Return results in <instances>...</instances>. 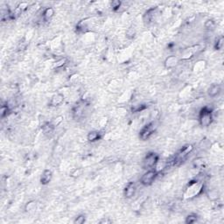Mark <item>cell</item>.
<instances>
[{
  "instance_id": "obj_11",
  "label": "cell",
  "mask_w": 224,
  "mask_h": 224,
  "mask_svg": "<svg viewBox=\"0 0 224 224\" xmlns=\"http://www.w3.org/2000/svg\"><path fill=\"white\" fill-rule=\"evenodd\" d=\"M54 14H55V12H54V9L53 7H47L44 10V12L42 13L43 20L46 21V22H49L53 18Z\"/></svg>"
},
{
  "instance_id": "obj_14",
  "label": "cell",
  "mask_w": 224,
  "mask_h": 224,
  "mask_svg": "<svg viewBox=\"0 0 224 224\" xmlns=\"http://www.w3.org/2000/svg\"><path fill=\"white\" fill-rule=\"evenodd\" d=\"M37 208V202L35 201H30L25 205V211L27 213L34 212Z\"/></svg>"
},
{
  "instance_id": "obj_10",
  "label": "cell",
  "mask_w": 224,
  "mask_h": 224,
  "mask_svg": "<svg viewBox=\"0 0 224 224\" xmlns=\"http://www.w3.org/2000/svg\"><path fill=\"white\" fill-rule=\"evenodd\" d=\"M220 93H221V86L217 83H214L207 89V95L212 98L217 96Z\"/></svg>"
},
{
  "instance_id": "obj_23",
  "label": "cell",
  "mask_w": 224,
  "mask_h": 224,
  "mask_svg": "<svg viewBox=\"0 0 224 224\" xmlns=\"http://www.w3.org/2000/svg\"><path fill=\"white\" fill-rule=\"evenodd\" d=\"M205 61H203V60H200V61H198L195 66V68H194V70L195 71H198V72H201L204 69V68H205Z\"/></svg>"
},
{
  "instance_id": "obj_27",
  "label": "cell",
  "mask_w": 224,
  "mask_h": 224,
  "mask_svg": "<svg viewBox=\"0 0 224 224\" xmlns=\"http://www.w3.org/2000/svg\"><path fill=\"white\" fill-rule=\"evenodd\" d=\"M28 6H29L28 3H26V2H22V3H20L17 7H18L21 12H23V11L26 10V9L28 8Z\"/></svg>"
},
{
  "instance_id": "obj_12",
  "label": "cell",
  "mask_w": 224,
  "mask_h": 224,
  "mask_svg": "<svg viewBox=\"0 0 224 224\" xmlns=\"http://www.w3.org/2000/svg\"><path fill=\"white\" fill-rule=\"evenodd\" d=\"M101 138H102V134L98 130H91L87 135V140L89 142H91V143L98 141Z\"/></svg>"
},
{
  "instance_id": "obj_18",
  "label": "cell",
  "mask_w": 224,
  "mask_h": 224,
  "mask_svg": "<svg viewBox=\"0 0 224 224\" xmlns=\"http://www.w3.org/2000/svg\"><path fill=\"white\" fill-rule=\"evenodd\" d=\"M207 197L209 198V200L213 201H216V200L219 198L218 192H217V190H215V189L209 190V191L207 193Z\"/></svg>"
},
{
  "instance_id": "obj_9",
  "label": "cell",
  "mask_w": 224,
  "mask_h": 224,
  "mask_svg": "<svg viewBox=\"0 0 224 224\" xmlns=\"http://www.w3.org/2000/svg\"><path fill=\"white\" fill-rule=\"evenodd\" d=\"M53 179V172L49 169H45L41 176V183L42 185H47Z\"/></svg>"
},
{
  "instance_id": "obj_13",
  "label": "cell",
  "mask_w": 224,
  "mask_h": 224,
  "mask_svg": "<svg viewBox=\"0 0 224 224\" xmlns=\"http://www.w3.org/2000/svg\"><path fill=\"white\" fill-rule=\"evenodd\" d=\"M193 165L195 169H203L206 166V161L203 158H196L193 161Z\"/></svg>"
},
{
  "instance_id": "obj_15",
  "label": "cell",
  "mask_w": 224,
  "mask_h": 224,
  "mask_svg": "<svg viewBox=\"0 0 224 224\" xmlns=\"http://www.w3.org/2000/svg\"><path fill=\"white\" fill-rule=\"evenodd\" d=\"M67 63H68V58L63 57V58H60V59L57 60L54 62L53 67H54V68H63Z\"/></svg>"
},
{
  "instance_id": "obj_5",
  "label": "cell",
  "mask_w": 224,
  "mask_h": 224,
  "mask_svg": "<svg viewBox=\"0 0 224 224\" xmlns=\"http://www.w3.org/2000/svg\"><path fill=\"white\" fill-rule=\"evenodd\" d=\"M156 128H157V126H156V124L154 122L149 123L146 125H145L139 132V138L143 141H145V140L149 139L151 137V136L154 133Z\"/></svg>"
},
{
  "instance_id": "obj_21",
  "label": "cell",
  "mask_w": 224,
  "mask_h": 224,
  "mask_svg": "<svg viewBox=\"0 0 224 224\" xmlns=\"http://www.w3.org/2000/svg\"><path fill=\"white\" fill-rule=\"evenodd\" d=\"M122 6V2L119 1V0H113L111 3H110V7L112 8L113 11H118L119 10V8Z\"/></svg>"
},
{
  "instance_id": "obj_20",
  "label": "cell",
  "mask_w": 224,
  "mask_h": 224,
  "mask_svg": "<svg viewBox=\"0 0 224 224\" xmlns=\"http://www.w3.org/2000/svg\"><path fill=\"white\" fill-rule=\"evenodd\" d=\"M223 45H224V38L222 36H221L219 39H217V41L215 42V44H214V48H215L216 50H222V47H223Z\"/></svg>"
},
{
  "instance_id": "obj_16",
  "label": "cell",
  "mask_w": 224,
  "mask_h": 224,
  "mask_svg": "<svg viewBox=\"0 0 224 224\" xmlns=\"http://www.w3.org/2000/svg\"><path fill=\"white\" fill-rule=\"evenodd\" d=\"M197 222H198V215L196 214H190L186 217L185 220V222L187 224H193Z\"/></svg>"
},
{
  "instance_id": "obj_24",
  "label": "cell",
  "mask_w": 224,
  "mask_h": 224,
  "mask_svg": "<svg viewBox=\"0 0 224 224\" xmlns=\"http://www.w3.org/2000/svg\"><path fill=\"white\" fill-rule=\"evenodd\" d=\"M85 222H86V216L84 214H80L74 220L75 224H83Z\"/></svg>"
},
{
  "instance_id": "obj_6",
  "label": "cell",
  "mask_w": 224,
  "mask_h": 224,
  "mask_svg": "<svg viewBox=\"0 0 224 224\" xmlns=\"http://www.w3.org/2000/svg\"><path fill=\"white\" fill-rule=\"evenodd\" d=\"M136 192H137V187H136V184L134 182H129L124 187V197L126 199H131L134 197V195H136Z\"/></svg>"
},
{
  "instance_id": "obj_3",
  "label": "cell",
  "mask_w": 224,
  "mask_h": 224,
  "mask_svg": "<svg viewBox=\"0 0 224 224\" xmlns=\"http://www.w3.org/2000/svg\"><path fill=\"white\" fill-rule=\"evenodd\" d=\"M159 160V156L155 153H149L143 159V168L151 170L156 166L158 161Z\"/></svg>"
},
{
  "instance_id": "obj_26",
  "label": "cell",
  "mask_w": 224,
  "mask_h": 224,
  "mask_svg": "<svg viewBox=\"0 0 224 224\" xmlns=\"http://www.w3.org/2000/svg\"><path fill=\"white\" fill-rule=\"evenodd\" d=\"M83 170L82 169V168H77V169H75V171L71 173V176L74 178L79 177L80 175H82V174H83Z\"/></svg>"
},
{
  "instance_id": "obj_25",
  "label": "cell",
  "mask_w": 224,
  "mask_h": 224,
  "mask_svg": "<svg viewBox=\"0 0 224 224\" xmlns=\"http://www.w3.org/2000/svg\"><path fill=\"white\" fill-rule=\"evenodd\" d=\"M125 34H126V37L128 39H133L136 35V30L133 27H130V28L127 29Z\"/></svg>"
},
{
  "instance_id": "obj_7",
  "label": "cell",
  "mask_w": 224,
  "mask_h": 224,
  "mask_svg": "<svg viewBox=\"0 0 224 224\" xmlns=\"http://www.w3.org/2000/svg\"><path fill=\"white\" fill-rule=\"evenodd\" d=\"M179 61H180V60L176 55H171V56H168L165 60L164 66H165V68H168V69L174 68L179 64Z\"/></svg>"
},
{
  "instance_id": "obj_28",
  "label": "cell",
  "mask_w": 224,
  "mask_h": 224,
  "mask_svg": "<svg viewBox=\"0 0 224 224\" xmlns=\"http://www.w3.org/2000/svg\"><path fill=\"white\" fill-rule=\"evenodd\" d=\"M112 221L109 217H106V218H102L99 221V223L100 224H110L111 223Z\"/></svg>"
},
{
  "instance_id": "obj_17",
  "label": "cell",
  "mask_w": 224,
  "mask_h": 224,
  "mask_svg": "<svg viewBox=\"0 0 224 224\" xmlns=\"http://www.w3.org/2000/svg\"><path fill=\"white\" fill-rule=\"evenodd\" d=\"M10 112V108H9V105L8 104H3L1 106V109H0V117L2 119L6 118L8 116Z\"/></svg>"
},
{
  "instance_id": "obj_22",
  "label": "cell",
  "mask_w": 224,
  "mask_h": 224,
  "mask_svg": "<svg viewBox=\"0 0 224 224\" xmlns=\"http://www.w3.org/2000/svg\"><path fill=\"white\" fill-rule=\"evenodd\" d=\"M62 121H63V117L62 116H58L55 118H53L50 123H51V124L53 125V127H56V126H58V125L61 124Z\"/></svg>"
},
{
  "instance_id": "obj_2",
  "label": "cell",
  "mask_w": 224,
  "mask_h": 224,
  "mask_svg": "<svg viewBox=\"0 0 224 224\" xmlns=\"http://www.w3.org/2000/svg\"><path fill=\"white\" fill-rule=\"evenodd\" d=\"M193 150H194L193 145H184V146L178 152V153L176 154V156L174 157L176 165L181 164L183 161L187 158V156H188L189 154L193 152Z\"/></svg>"
},
{
  "instance_id": "obj_1",
  "label": "cell",
  "mask_w": 224,
  "mask_h": 224,
  "mask_svg": "<svg viewBox=\"0 0 224 224\" xmlns=\"http://www.w3.org/2000/svg\"><path fill=\"white\" fill-rule=\"evenodd\" d=\"M214 121L213 110L208 107H204L199 113V123L202 127H208Z\"/></svg>"
},
{
  "instance_id": "obj_8",
  "label": "cell",
  "mask_w": 224,
  "mask_h": 224,
  "mask_svg": "<svg viewBox=\"0 0 224 224\" xmlns=\"http://www.w3.org/2000/svg\"><path fill=\"white\" fill-rule=\"evenodd\" d=\"M65 100V96L63 94L60 93H57V94L53 95L50 100L49 105L52 107H57L60 106V104L63 103V102Z\"/></svg>"
},
{
  "instance_id": "obj_4",
  "label": "cell",
  "mask_w": 224,
  "mask_h": 224,
  "mask_svg": "<svg viewBox=\"0 0 224 224\" xmlns=\"http://www.w3.org/2000/svg\"><path fill=\"white\" fill-rule=\"evenodd\" d=\"M158 175H159V172H157L156 170H152V169L147 170L146 172H145L142 175L141 179H140V183L145 187H149L154 182V180L158 177Z\"/></svg>"
},
{
  "instance_id": "obj_19",
  "label": "cell",
  "mask_w": 224,
  "mask_h": 224,
  "mask_svg": "<svg viewBox=\"0 0 224 224\" xmlns=\"http://www.w3.org/2000/svg\"><path fill=\"white\" fill-rule=\"evenodd\" d=\"M215 25H216V24L213 19H207L204 24L205 28L207 30H214L215 28Z\"/></svg>"
}]
</instances>
